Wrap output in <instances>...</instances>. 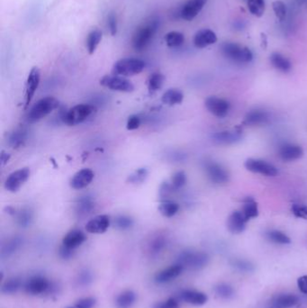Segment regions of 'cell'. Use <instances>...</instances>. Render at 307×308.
I'll return each mask as SVG.
<instances>
[{
    "instance_id": "1",
    "label": "cell",
    "mask_w": 307,
    "mask_h": 308,
    "mask_svg": "<svg viewBox=\"0 0 307 308\" xmlns=\"http://www.w3.org/2000/svg\"><path fill=\"white\" fill-rule=\"evenodd\" d=\"M159 27V20L154 17L141 25L132 35V48L137 52H142L147 48L153 42Z\"/></svg>"
},
{
    "instance_id": "2",
    "label": "cell",
    "mask_w": 307,
    "mask_h": 308,
    "mask_svg": "<svg viewBox=\"0 0 307 308\" xmlns=\"http://www.w3.org/2000/svg\"><path fill=\"white\" fill-rule=\"evenodd\" d=\"M60 102L54 96H45L38 100L27 113V122L30 123L39 122L58 108Z\"/></svg>"
},
{
    "instance_id": "3",
    "label": "cell",
    "mask_w": 307,
    "mask_h": 308,
    "mask_svg": "<svg viewBox=\"0 0 307 308\" xmlns=\"http://www.w3.org/2000/svg\"><path fill=\"white\" fill-rule=\"evenodd\" d=\"M221 52L225 58L236 63H248L253 59L251 51L239 43L225 42L221 45Z\"/></svg>"
},
{
    "instance_id": "4",
    "label": "cell",
    "mask_w": 307,
    "mask_h": 308,
    "mask_svg": "<svg viewBox=\"0 0 307 308\" xmlns=\"http://www.w3.org/2000/svg\"><path fill=\"white\" fill-rule=\"evenodd\" d=\"M145 62L137 58H123L114 64L112 72L122 77H132L143 72Z\"/></svg>"
},
{
    "instance_id": "5",
    "label": "cell",
    "mask_w": 307,
    "mask_h": 308,
    "mask_svg": "<svg viewBox=\"0 0 307 308\" xmlns=\"http://www.w3.org/2000/svg\"><path fill=\"white\" fill-rule=\"evenodd\" d=\"M95 107L89 104H80L64 114L61 119L64 123L69 126H73L85 122L86 120L95 112Z\"/></svg>"
},
{
    "instance_id": "6",
    "label": "cell",
    "mask_w": 307,
    "mask_h": 308,
    "mask_svg": "<svg viewBox=\"0 0 307 308\" xmlns=\"http://www.w3.org/2000/svg\"><path fill=\"white\" fill-rule=\"evenodd\" d=\"M100 85L109 90L123 93H131L134 91V86L130 80L118 75H106L101 79Z\"/></svg>"
},
{
    "instance_id": "7",
    "label": "cell",
    "mask_w": 307,
    "mask_h": 308,
    "mask_svg": "<svg viewBox=\"0 0 307 308\" xmlns=\"http://www.w3.org/2000/svg\"><path fill=\"white\" fill-rule=\"evenodd\" d=\"M209 258L207 253L200 251H184L180 256V262L184 268L187 267L192 270H198L207 265Z\"/></svg>"
},
{
    "instance_id": "8",
    "label": "cell",
    "mask_w": 307,
    "mask_h": 308,
    "mask_svg": "<svg viewBox=\"0 0 307 308\" xmlns=\"http://www.w3.org/2000/svg\"><path fill=\"white\" fill-rule=\"evenodd\" d=\"M207 0H186L177 12L178 18L185 21H192L201 12Z\"/></svg>"
},
{
    "instance_id": "9",
    "label": "cell",
    "mask_w": 307,
    "mask_h": 308,
    "mask_svg": "<svg viewBox=\"0 0 307 308\" xmlns=\"http://www.w3.org/2000/svg\"><path fill=\"white\" fill-rule=\"evenodd\" d=\"M53 288L52 282L49 281L46 277L42 276L32 277L27 280L25 286L26 292L32 296H39L52 292Z\"/></svg>"
},
{
    "instance_id": "10",
    "label": "cell",
    "mask_w": 307,
    "mask_h": 308,
    "mask_svg": "<svg viewBox=\"0 0 307 308\" xmlns=\"http://www.w3.org/2000/svg\"><path fill=\"white\" fill-rule=\"evenodd\" d=\"M30 174L31 171L28 168H23L12 172L5 180V189L12 193L18 191L22 186H24L25 183L28 181Z\"/></svg>"
},
{
    "instance_id": "11",
    "label": "cell",
    "mask_w": 307,
    "mask_h": 308,
    "mask_svg": "<svg viewBox=\"0 0 307 308\" xmlns=\"http://www.w3.org/2000/svg\"><path fill=\"white\" fill-rule=\"evenodd\" d=\"M245 168L250 172L268 177H275L278 173L274 165L263 159H248L245 161Z\"/></svg>"
},
{
    "instance_id": "12",
    "label": "cell",
    "mask_w": 307,
    "mask_h": 308,
    "mask_svg": "<svg viewBox=\"0 0 307 308\" xmlns=\"http://www.w3.org/2000/svg\"><path fill=\"white\" fill-rule=\"evenodd\" d=\"M41 80V72L37 67H33L27 77L26 83V92H25V108L27 109L29 107L30 103L32 100L35 92L37 91L38 87Z\"/></svg>"
},
{
    "instance_id": "13",
    "label": "cell",
    "mask_w": 307,
    "mask_h": 308,
    "mask_svg": "<svg viewBox=\"0 0 307 308\" xmlns=\"http://www.w3.org/2000/svg\"><path fill=\"white\" fill-rule=\"evenodd\" d=\"M205 105L207 110L210 112L215 117L223 118L226 117L230 111L231 105L230 103L217 96H209L206 99Z\"/></svg>"
},
{
    "instance_id": "14",
    "label": "cell",
    "mask_w": 307,
    "mask_h": 308,
    "mask_svg": "<svg viewBox=\"0 0 307 308\" xmlns=\"http://www.w3.org/2000/svg\"><path fill=\"white\" fill-rule=\"evenodd\" d=\"M205 170L209 180L215 184H224L229 181V173L222 165L215 161H208L205 164Z\"/></svg>"
},
{
    "instance_id": "15",
    "label": "cell",
    "mask_w": 307,
    "mask_h": 308,
    "mask_svg": "<svg viewBox=\"0 0 307 308\" xmlns=\"http://www.w3.org/2000/svg\"><path fill=\"white\" fill-rule=\"evenodd\" d=\"M111 223L110 216L99 215L90 220L86 224V230L90 234H101L106 233Z\"/></svg>"
},
{
    "instance_id": "16",
    "label": "cell",
    "mask_w": 307,
    "mask_h": 308,
    "mask_svg": "<svg viewBox=\"0 0 307 308\" xmlns=\"http://www.w3.org/2000/svg\"><path fill=\"white\" fill-rule=\"evenodd\" d=\"M95 174L90 169H83L75 173L70 180V186L74 189L80 190L85 188L94 180Z\"/></svg>"
},
{
    "instance_id": "17",
    "label": "cell",
    "mask_w": 307,
    "mask_h": 308,
    "mask_svg": "<svg viewBox=\"0 0 307 308\" xmlns=\"http://www.w3.org/2000/svg\"><path fill=\"white\" fill-rule=\"evenodd\" d=\"M184 271V267L180 263H177L175 265H171L166 268L162 271H159L155 275V281L159 284H165L174 280Z\"/></svg>"
},
{
    "instance_id": "18",
    "label": "cell",
    "mask_w": 307,
    "mask_h": 308,
    "mask_svg": "<svg viewBox=\"0 0 307 308\" xmlns=\"http://www.w3.org/2000/svg\"><path fill=\"white\" fill-rule=\"evenodd\" d=\"M194 45L196 48H206L209 45H212L217 42V36L215 32L210 29H201L196 32L194 36Z\"/></svg>"
},
{
    "instance_id": "19",
    "label": "cell",
    "mask_w": 307,
    "mask_h": 308,
    "mask_svg": "<svg viewBox=\"0 0 307 308\" xmlns=\"http://www.w3.org/2000/svg\"><path fill=\"white\" fill-rule=\"evenodd\" d=\"M180 298L185 303L189 304L192 306L200 307L205 304H207L208 297L207 294L192 290V289H185L180 293Z\"/></svg>"
},
{
    "instance_id": "20",
    "label": "cell",
    "mask_w": 307,
    "mask_h": 308,
    "mask_svg": "<svg viewBox=\"0 0 307 308\" xmlns=\"http://www.w3.org/2000/svg\"><path fill=\"white\" fill-rule=\"evenodd\" d=\"M246 218L244 217L242 211H234L228 217L227 228L230 233L233 234H242L246 228L247 223Z\"/></svg>"
},
{
    "instance_id": "21",
    "label": "cell",
    "mask_w": 307,
    "mask_h": 308,
    "mask_svg": "<svg viewBox=\"0 0 307 308\" xmlns=\"http://www.w3.org/2000/svg\"><path fill=\"white\" fill-rule=\"evenodd\" d=\"M304 154V151L299 145L286 144L280 146L278 150V156L284 161H293L300 159Z\"/></svg>"
},
{
    "instance_id": "22",
    "label": "cell",
    "mask_w": 307,
    "mask_h": 308,
    "mask_svg": "<svg viewBox=\"0 0 307 308\" xmlns=\"http://www.w3.org/2000/svg\"><path fill=\"white\" fill-rule=\"evenodd\" d=\"M87 240L85 234L80 231V230H71L68 234H66L62 239V245L71 249L75 250L80 245H83Z\"/></svg>"
},
{
    "instance_id": "23",
    "label": "cell",
    "mask_w": 307,
    "mask_h": 308,
    "mask_svg": "<svg viewBox=\"0 0 307 308\" xmlns=\"http://www.w3.org/2000/svg\"><path fill=\"white\" fill-rule=\"evenodd\" d=\"M213 141L217 144H233L242 139V134L236 131H222L213 135Z\"/></svg>"
},
{
    "instance_id": "24",
    "label": "cell",
    "mask_w": 307,
    "mask_h": 308,
    "mask_svg": "<svg viewBox=\"0 0 307 308\" xmlns=\"http://www.w3.org/2000/svg\"><path fill=\"white\" fill-rule=\"evenodd\" d=\"M269 120V114L264 110H260V109H255L249 112L245 119H244V124L246 125H250V126H254V125H260V124H264L268 122Z\"/></svg>"
},
{
    "instance_id": "25",
    "label": "cell",
    "mask_w": 307,
    "mask_h": 308,
    "mask_svg": "<svg viewBox=\"0 0 307 308\" xmlns=\"http://www.w3.org/2000/svg\"><path fill=\"white\" fill-rule=\"evenodd\" d=\"M299 302V298L295 294H279L273 298L276 308H289L295 307Z\"/></svg>"
},
{
    "instance_id": "26",
    "label": "cell",
    "mask_w": 307,
    "mask_h": 308,
    "mask_svg": "<svg viewBox=\"0 0 307 308\" xmlns=\"http://www.w3.org/2000/svg\"><path fill=\"white\" fill-rule=\"evenodd\" d=\"M272 66L282 72H289L292 69L291 62L279 53H273L270 56Z\"/></svg>"
},
{
    "instance_id": "27",
    "label": "cell",
    "mask_w": 307,
    "mask_h": 308,
    "mask_svg": "<svg viewBox=\"0 0 307 308\" xmlns=\"http://www.w3.org/2000/svg\"><path fill=\"white\" fill-rule=\"evenodd\" d=\"M184 99V94L182 91L177 89H170L165 92L161 97V101L168 106L180 105Z\"/></svg>"
},
{
    "instance_id": "28",
    "label": "cell",
    "mask_w": 307,
    "mask_h": 308,
    "mask_svg": "<svg viewBox=\"0 0 307 308\" xmlns=\"http://www.w3.org/2000/svg\"><path fill=\"white\" fill-rule=\"evenodd\" d=\"M136 301V294L132 290H124L117 296L116 306L117 308H131Z\"/></svg>"
},
{
    "instance_id": "29",
    "label": "cell",
    "mask_w": 307,
    "mask_h": 308,
    "mask_svg": "<svg viewBox=\"0 0 307 308\" xmlns=\"http://www.w3.org/2000/svg\"><path fill=\"white\" fill-rule=\"evenodd\" d=\"M102 37H103V33L98 29H94L88 34L87 41H86V47L90 54H93L95 53L97 46L102 41Z\"/></svg>"
},
{
    "instance_id": "30",
    "label": "cell",
    "mask_w": 307,
    "mask_h": 308,
    "mask_svg": "<svg viewBox=\"0 0 307 308\" xmlns=\"http://www.w3.org/2000/svg\"><path fill=\"white\" fill-rule=\"evenodd\" d=\"M165 42L170 48L180 47L185 42V36L182 32L171 31L165 35Z\"/></svg>"
},
{
    "instance_id": "31",
    "label": "cell",
    "mask_w": 307,
    "mask_h": 308,
    "mask_svg": "<svg viewBox=\"0 0 307 308\" xmlns=\"http://www.w3.org/2000/svg\"><path fill=\"white\" fill-rule=\"evenodd\" d=\"M242 213L244 214V217L246 218L247 221H249V219L257 217L259 216V208L257 203L251 198H247L244 202Z\"/></svg>"
},
{
    "instance_id": "32",
    "label": "cell",
    "mask_w": 307,
    "mask_h": 308,
    "mask_svg": "<svg viewBox=\"0 0 307 308\" xmlns=\"http://www.w3.org/2000/svg\"><path fill=\"white\" fill-rule=\"evenodd\" d=\"M180 210L179 204L170 201V200H164L159 206V211L164 217H173Z\"/></svg>"
},
{
    "instance_id": "33",
    "label": "cell",
    "mask_w": 307,
    "mask_h": 308,
    "mask_svg": "<svg viewBox=\"0 0 307 308\" xmlns=\"http://www.w3.org/2000/svg\"><path fill=\"white\" fill-rule=\"evenodd\" d=\"M266 237L267 239L270 240V242L277 245H288L291 243V239L286 234L278 230H270L267 232Z\"/></svg>"
},
{
    "instance_id": "34",
    "label": "cell",
    "mask_w": 307,
    "mask_h": 308,
    "mask_svg": "<svg viewBox=\"0 0 307 308\" xmlns=\"http://www.w3.org/2000/svg\"><path fill=\"white\" fill-rule=\"evenodd\" d=\"M164 80V75L161 74L160 72L153 73L149 77L148 81H147L149 91L154 93L156 91H159L163 86Z\"/></svg>"
},
{
    "instance_id": "35",
    "label": "cell",
    "mask_w": 307,
    "mask_h": 308,
    "mask_svg": "<svg viewBox=\"0 0 307 308\" xmlns=\"http://www.w3.org/2000/svg\"><path fill=\"white\" fill-rule=\"evenodd\" d=\"M27 131L20 129V130H16L14 133H12L8 139V143L11 147L13 148H18L25 144V142L27 141Z\"/></svg>"
},
{
    "instance_id": "36",
    "label": "cell",
    "mask_w": 307,
    "mask_h": 308,
    "mask_svg": "<svg viewBox=\"0 0 307 308\" xmlns=\"http://www.w3.org/2000/svg\"><path fill=\"white\" fill-rule=\"evenodd\" d=\"M167 245V240L164 236H157L155 237L149 245V251L152 255H158L159 252L164 250Z\"/></svg>"
},
{
    "instance_id": "37",
    "label": "cell",
    "mask_w": 307,
    "mask_h": 308,
    "mask_svg": "<svg viewBox=\"0 0 307 308\" xmlns=\"http://www.w3.org/2000/svg\"><path fill=\"white\" fill-rule=\"evenodd\" d=\"M247 5L253 16L261 17L264 15L265 0H248Z\"/></svg>"
},
{
    "instance_id": "38",
    "label": "cell",
    "mask_w": 307,
    "mask_h": 308,
    "mask_svg": "<svg viewBox=\"0 0 307 308\" xmlns=\"http://www.w3.org/2000/svg\"><path fill=\"white\" fill-rule=\"evenodd\" d=\"M21 287V281L17 277H11L7 279L2 286V292L4 294H14Z\"/></svg>"
},
{
    "instance_id": "39",
    "label": "cell",
    "mask_w": 307,
    "mask_h": 308,
    "mask_svg": "<svg viewBox=\"0 0 307 308\" xmlns=\"http://www.w3.org/2000/svg\"><path fill=\"white\" fill-rule=\"evenodd\" d=\"M32 212L28 209V208H24L22 209L20 212L17 215V223L21 226V227H27L29 226L32 221Z\"/></svg>"
},
{
    "instance_id": "40",
    "label": "cell",
    "mask_w": 307,
    "mask_h": 308,
    "mask_svg": "<svg viewBox=\"0 0 307 308\" xmlns=\"http://www.w3.org/2000/svg\"><path fill=\"white\" fill-rule=\"evenodd\" d=\"M185 182H186V176H185V172L178 171L172 176L171 181H170V186L172 187V189L178 190L185 186Z\"/></svg>"
},
{
    "instance_id": "41",
    "label": "cell",
    "mask_w": 307,
    "mask_h": 308,
    "mask_svg": "<svg viewBox=\"0 0 307 308\" xmlns=\"http://www.w3.org/2000/svg\"><path fill=\"white\" fill-rule=\"evenodd\" d=\"M22 244V240L20 238H14L10 240L8 243H6V245L3 247L2 249V255L9 256L13 254L14 252H16V250L20 247Z\"/></svg>"
},
{
    "instance_id": "42",
    "label": "cell",
    "mask_w": 307,
    "mask_h": 308,
    "mask_svg": "<svg viewBox=\"0 0 307 308\" xmlns=\"http://www.w3.org/2000/svg\"><path fill=\"white\" fill-rule=\"evenodd\" d=\"M94 203L93 201L89 198L88 197H86L85 198H82L80 199V202L77 205V211L80 214V215H87L88 213H90V211L93 210L94 208Z\"/></svg>"
},
{
    "instance_id": "43",
    "label": "cell",
    "mask_w": 307,
    "mask_h": 308,
    "mask_svg": "<svg viewBox=\"0 0 307 308\" xmlns=\"http://www.w3.org/2000/svg\"><path fill=\"white\" fill-rule=\"evenodd\" d=\"M272 7L276 18H278L280 21L285 20L286 16V6L285 3L280 0H276L272 3Z\"/></svg>"
},
{
    "instance_id": "44",
    "label": "cell",
    "mask_w": 307,
    "mask_h": 308,
    "mask_svg": "<svg viewBox=\"0 0 307 308\" xmlns=\"http://www.w3.org/2000/svg\"><path fill=\"white\" fill-rule=\"evenodd\" d=\"M133 224V221L131 217L126 216H119L115 219V226L119 230H127L131 228Z\"/></svg>"
},
{
    "instance_id": "45",
    "label": "cell",
    "mask_w": 307,
    "mask_h": 308,
    "mask_svg": "<svg viewBox=\"0 0 307 308\" xmlns=\"http://www.w3.org/2000/svg\"><path fill=\"white\" fill-rule=\"evenodd\" d=\"M148 175V171L146 169H139L136 170L133 174L131 176H129L128 178V181L130 183H133V184H137V183H142L143 181H145L146 177Z\"/></svg>"
},
{
    "instance_id": "46",
    "label": "cell",
    "mask_w": 307,
    "mask_h": 308,
    "mask_svg": "<svg viewBox=\"0 0 307 308\" xmlns=\"http://www.w3.org/2000/svg\"><path fill=\"white\" fill-rule=\"evenodd\" d=\"M215 293L220 298H229L233 297L234 291H233V287H230L229 285L220 284L219 286L215 287Z\"/></svg>"
},
{
    "instance_id": "47",
    "label": "cell",
    "mask_w": 307,
    "mask_h": 308,
    "mask_svg": "<svg viewBox=\"0 0 307 308\" xmlns=\"http://www.w3.org/2000/svg\"><path fill=\"white\" fill-rule=\"evenodd\" d=\"M107 27L112 36H115L118 30V22H117V17L115 13H110L107 16Z\"/></svg>"
},
{
    "instance_id": "48",
    "label": "cell",
    "mask_w": 307,
    "mask_h": 308,
    "mask_svg": "<svg viewBox=\"0 0 307 308\" xmlns=\"http://www.w3.org/2000/svg\"><path fill=\"white\" fill-rule=\"evenodd\" d=\"M293 215L297 218H302L305 220H307V207L303 205L295 204L292 206L291 208Z\"/></svg>"
},
{
    "instance_id": "49",
    "label": "cell",
    "mask_w": 307,
    "mask_h": 308,
    "mask_svg": "<svg viewBox=\"0 0 307 308\" xmlns=\"http://www.w3.org/2000/svg\"><path fill=\"white\" fill-rule=\"evenodd\" d=\"M95 299L92 297L81 298L77 303L75 304L74 308H94L95 306Z\"/></svg>"
},
{
    "instance_id": "50",
    "label": "cell",
    "mask_w": 307,
    "mask_h": 308,
    "mask_svg": "<svg viewBox=\"0 0 307 308\" xmlns=\"http://www.w3.org/2000/svg\"><path fill=\"white\" fill-rule=\"evenodd\" d=\"M180 302L174 298H168L167 300L156 304L154 308H180Z\"/></svg>"
},
{
    "instance_id": "51",
    "label": "cell",
    "mask_w": 307,
    "mask_h": 308,
    "mask_svg": "<svg viewBox=\"0 0 307 308\" xmlns=\"http://www.w3.org/2000/svg\"><path fill=\"white\" fill-rule=\"evenodd\" d=\"M233 266L241 271H250L253 270V266L251 265L250 262L247 261V260H233Z\"/></svg>"
},
{
    "instance_id": "52",
    "label": "cell",
    "mask_w": 307,
    "mask_h": 308,
    "mask_svg": "<svg viewBox=\"0 0 307 308\" xmlns=\"http://www.w3.org/2000/svg\"><path fill=\"white\" fill-rule=\"evenodd\" d=\"M141 125V118L136 115H132L131 117H129L126 123V128L129 131L132 130H136L140 127Z\"/></svg>"
},
{
    "instance_id": "53",
    "label": "cell",
    "mask_w": 307,
    "mask_h": 308,
    "mask_svg": "<svg viewBox=\"0 0 307 308\" xmlns=\"http://www.w3.org/2000/svg\"><path fill=\"white\" fill-rule=\"evenodd\" d=\"M73 252H74V250L69 249L62 245L60 247V250H59V254L62 259H65V260H68L69 258H71L73 256Z\"/></svg>"
},
{
    "instance_id": "54",
    "label": "cell",
    "mask_w": 307,
    "mask_h": 308,
    "mask_svg": "<svg viewBox=\"0 0 307 308\" xmlns=\"http://www.w3.org/2000/svg\"><path fill=\"white\" fill-rule=\"evenodd\" d=\"M297 287L299 288L300 292L307 295V275L300 277L297 279Z\"/></svg>"
},
{
    "instance_id": "55",
    "label": "cell",
    "mask_w": 307,
    "mask_h": 308,
    "mask_svg": "<svg viewBox=\"0 0 307 308\" xmlns=\"http://www.w3.org/2000/svg\"><path fill=\"white\" fill-rule=\"evenodd\" d=\"M92 280V275L89 271H82L79 276V282L81 285H88Z\"/></svg>"
},
{
    "instance_id": "56",
    "label": "cell",
    "mask_w": 307,
    "mask_h": 308,
    "mask_svg": "<svg viewBox=\"0 0 307 308\" xmlns=\"http://www.w3.org/2000/svg\"><path fill=\"white\" fill-rule=\"evenodd\" d=\"M0 159H1V164H2V166H4V165L6 164V163L8 162V160L10 159V155L8 154H6L4 151H2Z\"/></svg>"
},
{
    "instance_id": "57",
    "label": "cell",
    "mask_w": 307,
    "mask_h": 308,
    "mask_svg": "<svg viewBox=\"0 0 307 308\" xmlns=\"http://www.w3.org/2000/svg\"><path fill=\"white\" fill-rule=\"evenodd\" d=\"M261 41H262V45L263 43L265 44V48H266V45H267V36L265 33H261Z\"/></svg>"
},
{
    "instance_id": "58",
    "label": "cell",
    "mask_w": 307,
    "mask_h": 308,
    "mask_svg": "<svg viewBox=\"0 0 307 308\" xmlns=\"http://www.w3.org/2000/svg\"><path fill=\"white\" fill-rule=\"evenodd\" d=\"M73 308V307H72V308Z\"/></svg>"
}]
</instances>
